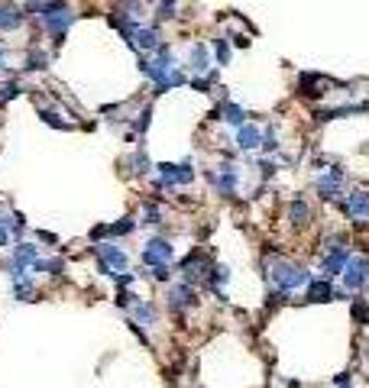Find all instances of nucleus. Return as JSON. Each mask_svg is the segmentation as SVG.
<instances>
[{
    "mask_svg": "<svg viewBox=\"0 0 369 388\" xmlns=\"http://www.w3.org/2000/svg\"><path fill=\"white\" fill-rule=\"evenodd\" d=\"M340 288H344L350 298L366 295L369 291V256H360V253L350 256L344 275H340Z\"/></svg>",
    "mask_w": 369,
    "mask_h": 388,
    "instance_id": "nucleus-9",
    "label": "nucleus"
},
{
    "mask_svg": "<svg viewBox=\"0 0 369 388\" xmlns=\"http://www.w3.org/2000/svg\"><path fill=\"white\" fill-rule=\"evenodd\" d=\"M123 169H130V175H133V178H152V175H156V162L149 159L146 146H136V149L126 155Z\"/></svg>",
    "mask_w": 369,
    "mask_h": 388,
    "instance_id": "nucleus-23",
    "label": "nucleus"
},
{
    "mask_svg": "<svg viewBox=\"0 0 369 388\" xmlns=\"http://www.w3.org/2000/svg\"><path fill=\"white\" fill-rule=\"evenodd\" d=\"M126 321L136 324V327H143V330H156L159 327V307L136 295V301L126 307Z\"/></svg>",
    "mask_w": 369,
    "mask_h": 388,
    "instance_id": "nucleus-13",
    "label": "nucleus"
},
{
    "mask_svg": "<svg viewBox=\"0 0 369 388\" xmlns=\"http://www.w3.org/2000/svg\"><path fill=\"white\" fill-rule=\"evenodd\" d=\"M78 17H81V13H75V10L68 7V10H62V13H52V17H42V20H39L42 33L49 36V43H52V49H55V52L65 46L68 29L78 23Z\"/></svg>",
    "mask_w": 369,
    "mask_h": 388,
    "instance_id": "nucleus-11",
    "label": "nucleus"
},
{
    "mask_svg": "<svg viewBox=\"0 0 369 388\" xmlns=\"http://www.w3.org/2000/svg\"><path fill=\"white\" fill-rule=\"evenodd\" d=\"M286 220L288 227L295 230V233H302V230L311 227V220H314V207H311L308 198H292L286 207Z\"/></svg>",
    "mask_w": 369,
    "mask_h": 388,
    "instance_id": "nucleus-18",
    "label": "nucleus"
},
{
    "mask_svg": "<svg viewBox=\"0 0 369 388\" xmlns=\"http://www.w3.org/2000/svg\"><path fill=\"white\" fill-rule=\"evenodd\" d=\"M94 259H98V272L104 279H117L120 272H130V253L117 240H104V243H94L91 246Z\"/></svg>",
    "mask_w": 369,
    "mask_h": 388,
    "instance_id": "nucleus-6",
    "label": "nucleus"
},
{
    "mask_svg": "<svg viewBox=\"0 0 369 388\" xmlns=\"http://www.w3.org/2000/svg\"><path fill=\"white\" fill-rule=\"evenodd\" d=\"M194 178H198V169H194L192 159H184V162H159V165H156V175H152V188L168 194V191H178V188L194 185Z\"/></svg>",
    "mask_w": 369,
    "mask_h": 388,
    "instance_id": "nucleus-2",
    "label": "nucleus"
},
{
    "mask_svg": "<svg viewBox=\"0 0 369 388\" xmlns=\"http://www.w3.org/2000/svg\"><path fill=\"white\" fill-rule=\"evenodd\" d=\"M210 117L217 120V123H224V127H230V130H240L250 120V113H246L240 104H234V101H220L217 107L210 110Z\"/></svg>",
    "mask_w": 369,
    "mask_h": 388,
    "instance_id": "nucleus-19",
    "label": "nucleus"
},
{
    "mask_svg": "<svg viewBox=\"0 0 369 388\" xmlns=\"http://www.w3.org/2000/svg\"><path fill=\"white\" fill-rule=\"evenodd\" d=\"M198 304H201L198 285H192V282H184V279H175L172 285H166V307H168V314L178 317L182 324L192 311H198Z\"/></svg>",
    "mask_w": 369,
    "mask_h": 388,
    "instance_id": "nucleus-5",
    "label": "nucleus"
},
{
    "mask_svg": "<svg viewBox=\"0 0 369 388\" xmlns=\"http://www.w3.org/2000/svg\"><path fill=\"white\" fill-rule=\"evenodd\" d=\"M210 269H214V256H210L208 249H198V246H194L192 253L178 262V272H182V279L192 282V285H198V288L208 285Z\"/></svg>",
    "mask_w": 369,
    "mask_h": 388,
    "instance_id": "nucleus-8",
    "label": "nucleus"
},
{
    "mask_svg": "<svg viewBox=\"0 0 369 388\" xmlns=\"http://www.w3.org/2000/svg\"><path fill=\"white\" fill-rule=\"evenodd\" d=\"M162 43H166V36H162V26L149 20V23H140V29H136L133 52H136V55H152V52L159 49Z\"/></svg>",
    "mask_w": 369,
    "mask_h": 388,
    "instance_id": "nucleus-14",
    "label": "nucleus"
},
{
    "mask_svg": "<svg viewBox=\"0 0 369 388\" xmlns=\"http://www.w3.org/2000/svg\"><path fill=\"white\" fill-rule=\"evenodd\" d=\"M262 269H266L269 288H276V291H282V295H288V298L298 295V291H304V288H308V282L314 279L304 262L288 259V256L266 253V256H262Z\"/></svg>",
    "mask_w": 369,
    "mask_h": 388,
    "instance_id": "nucleus-1",
    "label": "nucleus"
},
{
    "mask_svg": "<svg viewBox=\"0 0 369 388\" xmlns=\"http://www.w3.org/2000/svg\"><path fill=\"white\" fill-rule=\"evenodd\" d=\"M256 169H260V181H262V185H269V181L279 175L282 162H279V155H260V159H256Z\"/></svg>",
    "mask_w": 369,
    "mask_h": 388,
    "instance_id": "nucleus-35",
    "label": "nucleus"
},
{
    "mask_svg": "<svg viewBox=\"0 0 369 388\" xmlns=\"http://www.w3.org/2000/svg\"><path fill=\"white\" fill-rule=\"evenodd\" d=\"M227 36H230V43H234L236 49H250V36L246 33H227Z\"/></svg>",
    "mask_w": 369,
    "mask_h": 388,
    "instance_id": "nucleus-42",
    "label": "nucleus"
},
{
    "mask_svg": "<svg viewBox=\"0 0 369 388\" xmlns=\"http://www.w3.org/2000/svg\"><path fill=\"white\" fill-rule=\"evenodd\" d=\"M136 230H140V217L123 214L120 220H110L107 223V240H126V237H133Z\"/></svg>",
    "mask_w": 369,
    "mask_h": 388,
    "instance_id": "nucleus-27",
    "label": "nucleus"
},
{
    "mask_svg": "<svg viewBox=\"0 0 369 388\" xmlns=\"http://www.w3.org/2000/svg\"><path fill=\"white\" fill-rule=\"evenodd\" d=\"M204 181L214 188V194H217V198L234 201L236 194H240V185H243V169H240L236 162L224 159V162H217L214 169H204Z\"/></svg>",
    "mask_w": 369,
    "mask_h": 388,
    "instance_id": "nucleus-3",
    "label": "nucleus"
},
{
    "mask_svg": "<svg viewBox=\"0 0 369 388\" xmlns=\"http://www.w3.org/2000/svg\"><path fill=\"white\" fill-rule=\"evenodd\" d=\"M337 211L344 214L353 227H369V188L350 185L344 194V201L337 204Z\"/></svg>",
    "mask_w": 369,
    "mask_h": 388,
    "instance_id": "nucleus-7",
    "label": "nucleus"
},
{
    "mask_svg": "<svg viewBox=\"0 0 369 388\" xmlns=\"http://www.w3.org/2000/svg\"><path fill=\"white\" fill-rule=\"evenodd\" d=\"M210 52H214V65L224 68L230 65V55H234V43H230V36H214V43H210Z\"/></svg>",
    "mask_w": 369,
    "mask_h": 388,
    "instance_id": "nucleus-31",
    "label": "nucleus"
},
{
    "mask_svg": "<svg viewBox=\"0 0 369 388\" xmlns=\"http://www.w3.org/2000/svg\"><path fill=\"white\" fill-rule=\"evenodd\" d=\"M330 85H334V81L318 75V71H302V75H298V94H302L304 101H321V97H328Z\"/></svg>",
    "mask_w": 369,
    "mask_h": 388,
    "instance_id": "nucleus-17",
    "label": "nucleus"
},
{
    "mask_svg": "<svg viewBox=\"0 0 369 388\" xmlns=\"http://www.w3.org/2000/svg\"><path fill=\"white\" fill-rule=\"evenodd\" d=\"M149 127H152V104H146V107H140L133 117H130V133L146 136V133H149Z\"/></svg>",
    "mask_w": 369,
    "mask_h": 388,
    "instance_id": "nucleus-34",
    "label": "nucleus"
},
{
    "mask_svg": "<svg viewBox=\"0 0 369 388\" xmlns=\"http://www.w3.org/2000/svg\"><path fill=\"white\" fill-rule=\"evenodd\" d=\"M140 279H152L156 285H172L175 282V269L172 265H152L149 272H140Z\"/></svg>",
    "mask_w": 369,
    "mask_h": 388,
    "instance_id": "nucleus-38",
    "label": "nucleus"
},
{
    "mask_svg": "<svg viewBox=\"0 0 369 388\" xmlns=\"http://www.w3.org/2000/svg\"><path fill=\"white\" fill-rule=\"evenodd\" d=\"M330 388H353V372H337L330 379Z\"/></svg>",
    "mask_w": 369,
    "mask_h": 388,
    "instance_id": "nucleus-41",
    "label": "nucleus"
},
{
    "mask_svg": "<svg viewBox=\"0 0 369 388\" xmlns=\"http://www.w3.org/2000/svg\"><path fill=\"white\" fill-rule=\"evenodd\" d=\"M36 113H39V120L46 123V127H52V130H59V133H72L75 130V120H68L65 113H59V110H52V107H36Z\"/></svg>",
    "mask_w": 369,
    "mask_h": 388,
    "instance_id": "nucleus-28",
    "label": "nucleus"
},
{
    "mask_svg": "<svg viewBox=\"0 0 369 388\" xmlns=\"http://www.w3.org/2000/svg\"><path fill=\"white\" fill-rule=\"evenodd\" d=\"M10 243H13V233H10V220H7V214H0V249H10Z\"/></svg>",
    "mask_w": 369,
    "mask_h": 388,
    "instance_id": "nucleus-40",
    "label": "nucleus"
},
{
    "mask_svg": "<svg viewBox=\"0 0 369 388\" xmlns=\"http://www.w3.org/2000/svg\"><path fill=\"white\" fill-rule=\"evenodd\" d=\"M65 269H68V265H65L62 256H39L29 272H33V275H52V279H55V275H62Z\"/></svg>",
    "mask_w": 369,
    "mask_h": 388,
    "instance_id": "nucleus-29",
    "label": "nucleus"
},
{
    "mask_svg": "<svg viewBox=\"0 0 369 388\" xmlns=\"http://www.w3.org/2000/svg\"><path fill=\"white\" fill-rule=\"evenodd\" d=\"M282 152V136H279L276 123H266L262 127V146H260V155H279Z\"/></svg>",
    "mask_w": 369,
    "mask_h": 388,
    "instance_id": "nucleus-32",
    "label": "nucleus"
},
{
    "mask_svg": "<svg viewBox=\"0 0 369 388\" xmlns=\"http://www.w3.org/2000/svg\"><path fill=\"white\" fill-rule=\"evenodd\" d=\"M72 4L68 0H26L23 10L29 13V17L42 20V17H52V13H62V10H68Z\"/></svg>",
    "mask_w": 369,
    "mask_h": 388,
    "instance_id": "nucleus-25",
    "label": "nucleus"
},
{
    "mask_svg": "<svg viewBox=\"0 0 369 388\" xmlns=\"http://www.w3.org/2000/svg\"><path fill=\"white\" fill-rule=\"evenodd\" d=\"M350 317L356 327H369V301L363 295H356L350 301Z\"/></svg>",
    "mask_w": 369,
    "mask_h": 388,
    "instance_id": "nucleus-37",
    "label": "nucleus"
},
{
    "mask_svg": "<svg viewBox=\"0 0 369 388\" xmlns=\"http://www.w3.org/2000/svg\"><path fill=\"white\" fill-rule=\"evenodd\" d=\"M166 223V211H162L159 201H143V207H140V227H162Z\"/></svg>",
    "mask_w": 369,
    "mask_h": 388,
    "instance_id": "nucleus-30",
    "label": "nucleus"
},
{
    "mask_svg": "<svg viewBox=\"0 0 369 388\" xmlns=\"http://www.w3.org/2000/svg\"><path fill=\"white\" fill-rule=\"evenodd\" d=\"M52 65V52L39 49V46H29V52H26V59H23V75H39V71H46V68Z\"/></svg>",
    "mask_w": 369,
    "mask_h": 388,
    "instance_id": "nucleus-26",
    "label": "nucleus"
},
{
    "mask_svg": "<svg viewBox=\"0 0 369 388\" xmlns=\"http://www.w3.org/2000/svg\"><path fill=\"white\" fill-rule=\"evenodd\" d=\"M26 13L23 7H17V4H10V0H4L0 4V36H10V33H20L26 26Z\"/></svg>",
    "mask_w": 369,
    "mask_h": 388,
    "instance_id": "nucleus-20",
    "label": "nucleus"
},
{
    "mask_svg": "<svg viewBox=\"0 0 369 388\" xmlns=\"http://www.w3.org/2000/svg\"><path fill=\"white\" fill-rule=\"evenodd\" d=\"M334 279H328V275H314V279L308 282V288H304V301L308 304H328L334 301Z\"/></svg>",
    "mask_w": 369,
    "mask_h": 388,
    "instance_id": "nucleus-22",
    "label": "nucleus"
},
{
    "mask_svg": "<svg viewBox=\"0 0 369 388\" xmlns=\"http://www.w3.org/2000/svg\"><path fill=\"white\" fill-rule=\"evenodd\" d=\"M234 146H236V152H243V155H260L262 127L253 123V120H246L240 130H234Z\"/></svg>",
    "mask_w": 369,
    "mask_h": 388,
    "instance_id": "nucleus-15",
    "label": "nucleus"
},
{
    "mask_svg": "<svg viewBox=\"0 0 369 388\" xmlns=\"http://www.w3.org/2000/svg\"><path fill=\"white\" fill-rule=\"evenodd\" d=\"M23 94H26L23 81H17V78L4 81V85H0V107H7L10 101H17V97H23Z\"/></svg>",
    "mask_w": 369,
    "mask_h": 388,
    "instance_id": "nucleus-36",
    "label": "nucleus"
},
{
    "mask_svg": "<svg viewBox=\"0 0 369 388\" xmlns=\"http://www.w3.org/2000/svg\"><path fill=\"white\" fill-rule=\"evenodd\" d=\"M353 249H340V253H321L318 256V272L321 275H328V279H340L347 269V262H350Z\"/></svg>",
    "mask_w": 369,
    "mask_h": 388,
    "instance_id": "nucleus-21",
    "label": "nucleus"
},
{
    "mask_svg": "<svg viewBox=\"0 0 369 388\" xmlns=\"http://www.w3.org/2000/svg\"><path fill=\"white\" fill-rule=\"evenodd\" d=\"M192 388H198V385H192Z\"/></svg>",
    "mask_w": 369,
    "mask_h": 388,
    "instance_id": "nucleus-45",
    "label": "nucleus"
},
{
    "mask_svg": "<svg viewBox=\"0 0 369 388\" xmlns=\"http://www.w3.org/2000/svg\"><path fill=\"white\" fill-rule=\"evenodd\" d=\"M36 237H39V243H49V246H55V243H59V237H55V233H46V230H39Z\"/></svg>",
    "mask_w": 369,
    "mask_h": 388,
    "instance_id": "nucleus-44",
    "label": "nucleus"
},
{
    "mask_svg": "<svg viewBox=\"0 0 369 388\" xmlns=\"http://www.w3.org/2000/svg\"><path fill=\"white\" fill-rule=\"evenodd\" d=\"M369 113V101H350V104H324L314 110L318 123H334V120H347V117H366Z\"/></svg>",
    "mask_w": 369,
    "mask_h": 388,
    "instance_id": "nucleus-12",
    "label": "nucleus"
},
{
    "mask_svg": "<svg viewBox=\"0 0 369 388\" xmlns=\"http://www.w3.org/2000/svg\"><path fill=\"white\" fill-rule=\"evenodd\" d=\"M347 188H350V172L344 165H328V169H321V175H314V194H318L324 204H340L344 201Z\"/></svg>",
    "mask_w": 369,
    "mask_h": 388,
    "instance_id": "nucleus-4",
    "label": "nucleus"
},
{
    "mask_svg": "<svg viewBox=\"0 0 369 388\" xmlns=\"http://www.w3.org/2000/svg\"><path fill=\"white\" fill-rule=\"evenodd\" d=\"M178 20V0H156V7H152V23H172Z\"/></svg>",
    "mask_w": 369,
    "mask_h": 388,
    "instance_id": "nucleus-33",
    "label": "nucleus"
},
{
    "mask_svg": "<svg viewBox=\"0 0 369 388\" xmlns=\"http://www.w3.org/2000/svg\"><path fill=\"white\" fill-rule=\"evenodd\" d=\"M10 59H13V49L0 46V71H10Z\"/></svg>",
    "mask_w": 369,
    "mask_h": 388,
    "instance_id": "nucleus-43",
    "label": "nucleus"
},
{
    "mask_svg": "<svg viewBox=\"0 0 369 388\" xmlns=\"http://www.w3.org/2000/svg\"><path fill=\"white\" fill-rule=\"evenodd\" d=\"M10 298L13 301H39V285H36V275H23V279H13L10 282Z\"/></svg>",
    "mask_w": 369,
    "mask_h": 388,
    "instance_id": "nucleus-24",
    "label": "nucleus"
},
{
    "mask_svg": "<svg viewBox=\"0 0 369 388\" xmlns=\"http://www.w3.org/2000/svg\"><path fill=\"white\" fill-rule=\"evenodd\" d=\"M7 220H10V233H13V240H23L26 230H29V223H26V217L20 211H7Z\"/></svg>",
    "mask_w": 369,
    "mask_h": 388,
    "instance_id": "nucleus-39",
    "label": "nucleus"
},
{
    "mask_svg": "<svg viewBox=\"0 0 369 388\" xmlns=\"http://www.w3.org/2000/svg\"><path fill=\"white\" fill-rule=\"evenodd\" d=\"M140 259H143L146 269H152V265H175L178 249L172 240L159 233V237H146L143 249H140Z\"/></svg>",
    "mask_w": 369,
    "mask_h": 388,
    "instance_id": "nucleus-10",
    "label": "nucleus"
},
{
    "mask_svg": "<svg viewBox=\"0 0 369 388\" xmlns=\"http://www.w3.org/2000/svg\"><path fill=\"white\" fill-rule=\"evenodd\" d=\"M184 68H188V75H208L214 65V52H210L208 43H192L188 46V55H184Z\"/></svg>",
    "mask_w": 369,
    "mask_h": 388,
    "instance_id": "nucleus-16",
    "label": "nucleus"
}]
</instances>
